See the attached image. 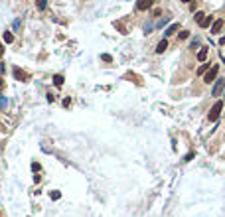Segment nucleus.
<instances>
[{
	"instance_id": "1",
	"label": "nucleus",
	"mask_w": 225,
	"mask_h": 217,
	"mask_svg": "<svg viewBox=\"0 0 225 217\" xmlns=\"http://www.w3.org/2000/svg\"><path fill=\"white\" fill-rule=\"evenodd\" d=\"M221 111H223V103L217 101L213 107H211V111H209V115H207V119H209L211 123H215V120L219 119V115H221Z\"/></svg>"
},
{
	"instance_id": "2",
	"label": "nucleus",
	"mask_w": 225,
	"mask_h": 217,
	"mask_svg": "<svg viewBox=\"0 0 225 217\" xmlns=\"http://www.w3.org/2000/svg\"><path fill=\"white\" fill-rule=\"evenodd\" d=\"M217 71H219V65H211V69H207V71L203 73V81H205V83L215 81V77H217Z\"/></svg>"
},
{
	"instance_id": "3",
	"label": "nucleus",
	"mask_w": 225,
	"mask_h": 217,
	"mask_svg": "<svg viewBox=\"0 0 225 217\" xmlns=\"http://www.w3.org/2000/svg\"><path fill=\"white\" fill-rule=\"evenodd\" d=\"M12 75H14L16 81H28V79H30V75L24 71L22 67H18V65H14V69H12Z\"/></svg>"
},
{
	"instance_id": "4",
	"label": "nucleus",
	"mask_w": 225,
	"mask_h": 217,
	"mask_svg": "<svg viewBox=\"0 0 225 217\" xmlns=\"http://www.w3.org/2000/svg\"><path fill=\"white\" fill-rule=\"evenodd\" d=\"M225 89V79H215V85L211 89V97H219Z\"/></svg>"
},
{
	"instance_id": "5",
	"label": "nucleus",
	"mask_w": 225,
	"mask_h": 217,
	"mask_svg": "<svg viewBox=\"0 0 225 217\" xmlns=\"http://www.w3.org/2000/svg\"><path fill=\"white\" fill-rule=\"evenodd\" d=\"M154 0H136V8L138 10H148V8H152Z\"/></svg>"
},
{
	"instance_id": "6",
	"label": "nucleus",
	"mask_w": 225,
	"mask_h": 217,
	"mask_svg": "<svg viewBox=\"0 0 225 217\" xmlns=\"http://www.w3.org/2000/svg\"><path fill=\"white\" fill-rule=\"evenodd\" d=\"M221 28H223V20L221 18H215V22L211 24V34H219Z\"/></svg>"
},
{
	"instance_id": "7",
	"label": "nucleus",
	"mask_w": 225,
	"mask_h": 217,
	"mask_svg": "<svg viewBox=\"0 0 225 217\" xmlns=\"http://www.w3.org/2000/svg\"><path fill=\"white\" fill-rule=\"evenodd\" d=\"M166 49H168V40H162V41H158V45H156V53H164Z\"/></svg>"
},
{
	"instance_id": "8",
	"label": "nucleus",
	"mask_w": 225,
	"mask_h": 217,
	"mask_svg": "<svg viewBox=\"0 0 225 217\" xmlns=\"http://www.w3.org/2000/svg\"><path fill=\"white\" fill-rule=\"evenodd\" d=\"M178 30H180V24H172V26H168V30L164 32V36H166V37H168V36H174Z\"/></svg>"
},
{
	"instance_id": "9",
	"label": "nucleus",
	"mask_w": 225,
	"mask_h": 217,
	"mask_svg": "<svg viewBox=\"0 0 225 217\" xmlns=\"http://www.w3.org/2000/svg\"><path fill=\"white\" fill-rule=\"evenodd\" d=\"M207 59V48H199L198 52V61H205Z\"/></svg>"
},
{
	"instance_id": "10",
	"label": "nucleus",
	"mask_w": 225,
	"mask_h": 217,
	"mask_svg": "<svg viewBox=\"0 0 225 217\" xmlns=\"http://www.w3.org/2000/svg\"><path fill=\"white\" fill-rule=\"evenodd\" d=\"M12 30H14V34H18V32L22 30V20L20 18H16L14 22H12Z\"/></svg>"
},
{
	"instance_id": "11",
	"label": "nucleus",
	"mask_w": 225,
	"mask_h": 217,
	"mask_svg": "<svg viewBox=\"0 0 225 217\" xmlns=\"http://www.w3.org/2000/svg\"><path fill=\"white\" fill-rule=\"evenodd\" d=\"M63 81H65L63 75H59V73L53 75V85H55V87H61V85H63Z\"/></svg>"
},
{
	"instance_id": "12",
	"label": "nucleus",
	"mask_w": 225,
	"mask_h": 217,
	"mask_svg": "<svg viewBox=\"0 0 225 217\" xmlns=\"http://www.w3.org/2000/svg\"><path fill=\"white\" fill-rule=\"evenodd\" d=\"M211 20H213V18H211V16H203V20H202V22H199V26H202V28H207V26H209V24H211Z\"/></svg>"
},
{
	"instance_id": "13",
	"label": "nucleus",
	"mask_w": 225,
	"mask_h": 217,
	"mask_svg": "<svg viewBox=\"0 0 225 217\" xmlns=\"http://www.w3.org/2000/svg\"><path fill=\"white\" fill-rule=\"evenodd\" d=\"M12 41H14V34H12V32H6V34H4V44H12Z\"/></svg>"
},
{
	"instance_id": "14",
	"label": "nucleus",
	"mask_w": 225,
	"mask_h": 217,
	"mask_svg": "<svg viewBox=\"0 0 225 217\" xmlns=\"http://www.w3.org/2000/svg\"><path fill=\"white\" fill-rule=\"evenodd\" d=\"M6 107H8V99L4 95H0V111H4Z\"/></svg>"
},
{
	"instance_id": "15",
	"label": "nucleus",
	"mask_w": 225,
	"mask_h": 217,
	"mask_svg": "<svg viewBox=\"0 0 225 217\" xmlns=\"http://www.w3.org/2000/svg\"><path fill=\"white\" fill-rule=\"evenodd\" d=\"M38 2V10H45V6H48V0H36Z\"/></svg>"
},
{
	"instance_id": "16",
	"label": "nucleus",
	"mask_w": 225,
	"mask_h": 217,
	"mask_svg": "<svg viewBox=\"0 0 225 217\" xmlns=\"http://www.w3.org/2000/svg\"><path fill=\"white\" fill-rule=\"evenodd\" d=\"M198 48H199V37H195V40H191L190 49H198Z\"/></svg>"
},
{
	"instance_id": "17",
	"label": "nucleus",
	"mask_w": 225,
	"mask_h": 217,
	"mask_svg": "<svg viewBox=\"0 0 225 217\" xmlns=\"http://www.w3.org/2000/svg\"><path fill=\"white\" fill-rule=\"evenodd\" d=\"M49 197H52L53 201H57V199L61 197V194H59V191H52V194H49Z\"/></svg>"
},
{
	"instance_id": "18",
	"label": "nucleus",
	"mask_w": 225,
	"mask_h": 217,
	"mask_svg": "<svg viewBox=\"0 0 225 217\" xmlns=\"http://www.w3.org/2000/svg\"><path fill=\"white\" fill-rule=\"evenodd\" d=\"M188 36H190V32H188V30H182L180 34H178V37H180V40H186Z\"/></svg>"
},
{
	"instance_id": "19",
	"label": "nucleus",
	"mask_w": 225,
	"mask_h": 217,
	"mask_svg": "<svg viewBox=\"0 0 225 217\" xmlns=\"http://www.w3.org/2000/svg\"><path fill=\"white\" fill-rule=\"evenodd\" d=\"M101 59H103V61H109V63H111V61H112V57L109 55V53H103V55H101Z\"/></svg>"
},
{
	"instance_id": "20",
	"label": "nucleus",
	"mask_w": 225,
	"mask_h": 217,
	"mask_svg": "<svg viewBox=\"0 0 225 217\" xmlns=\"http://www.w3.org/2000/svg\"><path fill=\"white\" fill-rule=\"evenodd\" d=\"M203 16H205L203 12H195V20H198V22H202V20H203Z\"/></svg>"
},
{
	"instance_id": "21",
	"label": "nucleus",
	"mask_w": 225,
	"mask_h": 217,
	"mask_svg": "<svg viewBox=\"0 0 225 217\" xmlns=\"http://www.w3.org/2000/svg\"><path fill=\"white\" fill-rule=\"evenodd\" d=\"M205 71H207V65H202V67H199V69H198V73H199V75H203V73H205Z\"/></svg>"
},
{
	"instance_id": "22",
	"label": "nucleus",
	"mask_w": 225,
	"mask_h": 217,
	"mask_svg": "<svg viewBox=\"0 0 225 217\" xmlns=\"http://www.w3.org/2000/svg\"><path fill=\"white\" fill-rule=\"evenodd\" d=\"M166 22H168V18H162V20H160V22H158V24H156V26H164V24H166Z\"/></svg>"
},
{
	"instance_id": "23",
	"label": "nucleus",
	"mask_w": 225,
	"mask_h": 217,
	"mask_svg": "<svg viewBox=\"0 0 225 217\" xmlns=\"http://www.w3.org/2000/svg\"><path fill=\"white\" fill-rule=\"evenodd\" d=\"M32 168H34V172H40V164H36V162L32 164Z\"/></svg>"
},
{
	"instance_id": "24",
	"label": "nucleus",
	"mask_w": 225,
	"mask_h": 217,
	"mask_svg": "<svg viewBox=\"0 0 225 217\" xmlns=\"http://www.w3.org/2000/svg\"><path fill=\"white\" fill-rule=\"evenodd\" d=\"M2 55H4V45L0 44V57H2Z\"/></svg>"
},
{
	"instance_id": "25",
	"label": "nucleus",
	"mask_w": 225,
	"mask_h": 217,
	"mask_svg": "<svg viewBox=\"0 0 225 217\" xmlns=\"http://www.w3.org/2000/svg\"><path fill=\"white\" fill-rule=\"evenodd\" d=\"M219 44H225V36L221 37V40H219Z\"/></svg>"
},
{
	"instance_id": "26",
	"label": "nucleus",
	"mask_w": 225,
	"mask_h": 217,
	"mask_svg": "<svg viewBox=\"0 0 225 217\" xmlns=\"http://www.w3.org/2000/svg\"><path fill=\"white\" fill-rule=\"evenodd\" d=\"M2 85H4V81H2V77H0V89H2Z\"/></svg>"
},
{
	"instance_id": "27",
	"label": "nucleus",
	"mask_w": 225,
	"mask_h": 217,
	"mask_svg": "<svg viewBox=\"0 0 225 217\" xmlns=\"http://www.w3.org/2000/svg\"><path fill=\"white\" fill-rule=\"evenodd\" d=\"M180 2H194V0H180Z\"/></svg>"
}]
</instances>
